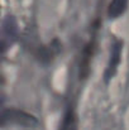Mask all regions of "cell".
Returning <instances> with one entry per match:
<instances>
[{"instance_id":"6da1fadb","label":"cell","mask_w":129,"mask_h":130,"mask_svg":"<svg viewBox=\"0 0 129 130\" xmlns=\"http://www.w3.org/2000/svg\"><path fill=\"white\" fill-rule=\"evenodd\" d=\"M17 34H18V28H17V23L14 18L11 17L5 18L1 27V42H3L4 51H6V48L13 44L14 39L17 38Z\"/></svg>"},{"instance_id":"7a4b0ae2","label":"cell","mask_w":129,"mask_h":130,"mask_svg":"<svg viewBox=\"0 0 129 130\" xmlns=\"http://www.w3.org/2000/svg\"><path fill=\"white\" fill-rule=\"evenodd\" d=\"M128 5V0H113L111 4L109 5L108 9V14L110 18H117L119 15H122Z\"/></svg>"},{"instance_id":"3957f363","label":"cell","mask_w":129,"mask_h":130,"mask_svg":"<svg viewBox=\"0 0 129 130\" xmlns=\"http://www.w3.org/2000/svg\"><path fill=\"white\" fill-rule=\"evenodd\" d=\"M119 57H120V43H115L114 47H113L109 68H108V71H106V75H108V76H110V75L114 72V70H115V67H117L118 62H119Z\"/></svg>"}]
</instances>
